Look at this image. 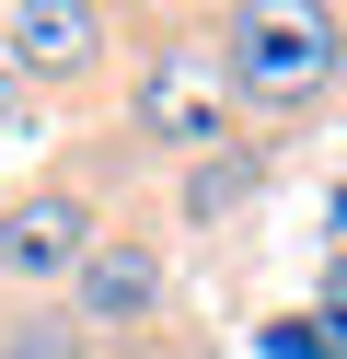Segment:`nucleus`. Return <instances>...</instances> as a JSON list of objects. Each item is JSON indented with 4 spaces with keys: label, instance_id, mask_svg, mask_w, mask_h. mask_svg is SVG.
<instances>
[{
    "label": "nucleus",
    "instance_id": "obj_5",
    "mask_svg": "<svg viewBox=\"0 0 347 359\" xmlns=\"http://www.w3.org/2000/svg\"><path fill=\"white\" fill-rule=\"evenodd\" d=\"M0 47H12L23 81H81L93 47H104V12H81V0H23V12H0Z\"/></svg>",
    "mask_w": 347,
    "mask_h": 359
},
{
    "label": "nucleus",
    "instance_id": "obj_6",
    "mask_svg": "<svg viewBox=\"0 0 347 359\" xmlns=\"http://www.w3.org/2000/svg\"><path fill=\"white\" fill-rule=\"evenodd\" d=\"M0 359H93V336L69 325V313L23 302V313H0Z\"/></svg>",
    "mask_w": 347,
    "mask_h": 359
},
{
    "label": "nucleus",
    "instance_id": "obj_8",
    "mask_svg": "<svg viewBox=\"0 0 347 359\" xmlns=\"http://www.w3.org/2000/svg\"><path fill=\"white\" fill-rule=\"evenodd\" d=\"M12 104H23V70H12V47H0V116H12Z\"/></svg>",
    "mask_w": 347,
    "mask_h": 359
},
{
    "label": "nucleus",
    "instance_id": "obj_3",
    "mask_svg": "<svg viewBox=\"0 0 347 359\" xmlns=\"http://www.w3.org/2000/svg\"><path fill=\"white\" fill-rule=\"evenodd\" d=\"M220 104H231V81H220V58L208 47H151V70H139V128H151L162 151H208L220 140Z\"/></svg>",
    "mask_w": 347,
    "mask_h": 359
},
{
    "label": "nucleus",
    "instance_id": "obj_1",
    "mask_svg": "<svg viewBox=\"0 0 347 359\" xmlns=\"http://www.w3.org/2000/svg\"><path fill=\"white\" fill-rule=\"evenodd\" d=\"M208 58H220V81L243 104L290 116V104H313L324 81H336V12H231Z\"/></svg>",
    "mask_w": 347,
    "mask_h": 359
},
{
    "label": "nucleus",
    "instance_id": "obj_7",
    "mask_svg": "<svg viewBox=\"0 0 347 359\" xmlns=\"http://www.w3.org/2000/svg\"><path fill=\"white\" fill-rule=\"evenodd\" d=\"M185 209H197V220L243 209V163H197V174H185Z\"/></svg>",
    "mask_w": 347,
    "mask_h": 359
},
{
    "label": "nucleus",
    "instance_id": "obj_2",
    "mask_svg": "<svg viewBox=\"0 0 347 359\" xmlns=\"http://www.w3.org/2000/svg\"><path fill=\"white\" fill-rule=\"evenodd\" d=\"M93 243H104V220H93L81 186H23L12 209H0V278H23V290L58 278V290H69Z\"/></svg>",
    "mask_w": 347,
    "mask_h": 359
},
{
    "label": "nucleus",
    "instance_id": "obj_4",
    "mask_svg": "<svg viewBox=\"0 0 347 359\" xmlns=\"http://www.w3.org/2000/svg\"><path fill=\"white\" fill-rule=\"evenodd\" d=\"M162 290H174V266H162V243L151 232H104L81 255V278H69V325H151L162 313Z\"/></svg>",
    "mask_w": 347,
    "mask_h": 359
}]
</instances>
